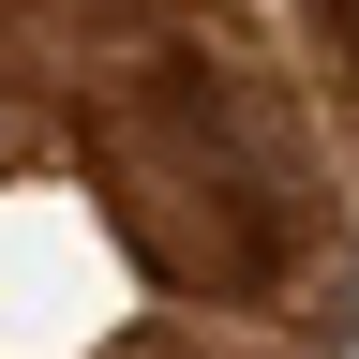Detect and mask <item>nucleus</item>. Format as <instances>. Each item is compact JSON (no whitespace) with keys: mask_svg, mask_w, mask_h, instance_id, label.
I'll return each instance as SVG.
<instances>
[{"mask_svg":"<svg viewBox=\"0 0 359 359\" xmlns=\"http://www.w3.org/2000/svg\"><path fill=\"white\" fill-rule=\"evenodd\" d=\"M105 224L165 269L180 299H269L330 255V180H314L299 105L224 45H165L90 105Z\"/></svg>","mask_w":359,"mask_h":359,"instance_id":"obj_1","label":"nucleus"},{"mask_svg":"<svg viewBox=\"0 0 359 359\" xmlns=\"http://www.w3.org/2000/svg\"><path fill=\"white\" fill-rule=\"evenodd\" d=\"M330 30H344V60H359V0H330Z\"/></svg>","mask_w":359,"mask_h":359,"instance_id":"obj_2","label":"nucleus"}]
</instances>
